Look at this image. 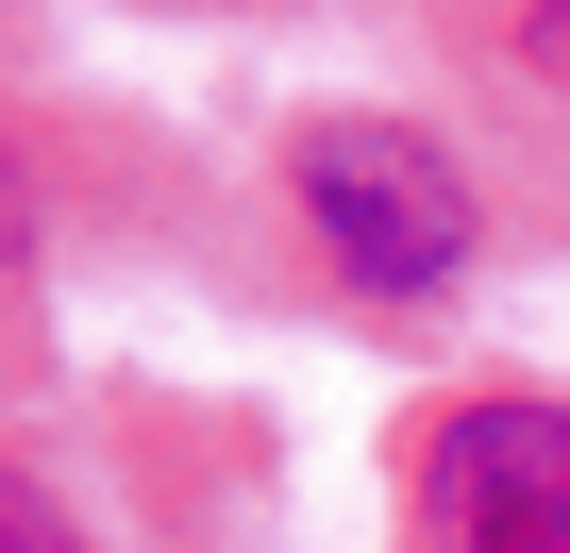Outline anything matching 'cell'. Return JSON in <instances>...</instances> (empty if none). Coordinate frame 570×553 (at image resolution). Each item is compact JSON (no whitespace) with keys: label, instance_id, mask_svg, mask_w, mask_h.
Wrapping results in <instances>:
<instances>
[{"label":"cell","instance_id":"1","mask_svg":"<svg viewBox=\"0 0 570 553\" xmlns=\"http://www.w3.org/2000/svg\"><path fill=\"white\" fill-rule=\"evenodd\" d=\"M285 201H303V235L353 268L370 303H453L470 251H487L470 168L420 118H303V135H285Z\"/></svg>","mask_w":570,"mask_h":553},{"label":"cell","instance_id":"2","mask_svg":"<svg viewBox=\"0 0 570 553\" xmlns=\"http://www.w3.org/2000/svg\"><path fill=\"white\" fill-rule=\"evenodd\" d=\"M420 553H570V403L553 386H470L420 436Z\"/></svg>","mask_w":570,"mask_h":553},{"label":"cell","instance_id":"3","mask_svg":"<svg viewBox=\"0 0 570 553\" xmlns=\"http://www.w3.org/2000/svg\"><path fill=\"white\" fill-rule=\"evenodd\" d=\"M0 553H101V536H85V520H68L35 470H0Z\"/></svg>","mask_w":570,"mask_h":553},{"label":"cell","instance_id":"4","mask_svg":"<svg viewBox=\"0 0 570 553\" xmlns=\"http://www.w3.org/2000/svg\"><path fill=\"white\" fill-rule=\"evenodd\" d=\"M520 51H537V68L570 85V0H520Z\"/></svg>","mask_w":570,"mask_h":553},{"label":"cell","instance_id":"5","mask_svg":"<svg viewBox=\"0 0 570 553\" xmlns=\"http://www.w3.org/2000/svg\"><path fill=\"white\" fill-rule=\"evenodd\" d=\"M35 251V185H18V151H0V268Z\"/></svg>","mask_w":570,"mask_h":553}]
</instances>
